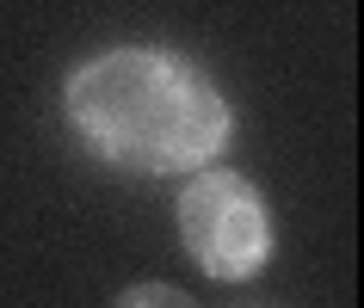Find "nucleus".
<instances>
[{
    "mask_svg": "<svg viewBox=\"0 0 364 308\" xmlns=\"http://www.w3.org/2000/svg\"><path fill=\"white\" fill-rule=\"evenodd\" d=\"M68 117L117 167L142 173H192L223 154L235 111L186 56L124 43L68 75Z\"/></svg>",
    "mask_w": 364,
    "mask_h": 308,
    "instance_id": "f257e3e1",
    "label": "nucleus"
},
{
    "mask_svg": "<svg viewBox=\"0 0 364 308\" xmlns=\"http://www.w3.org/2000/svg\"><path fill=\"white\" fill-rule=\"evenodd\" d=\"M179 241L198 259L204 277L216 284H241L272 259V216L266 197L253 192V179L241 173H198L179 197Z\"/></svg>",
    "mask_w": 364,
    "mask_h": 308,
    "instance_id": "f03ea898",
    "label": "nucleus"
},
{
    "mask_svg": "<svg viewBox=\"0 0 364 308\" xmlns=\"http://www.w3.org/2000/svg\"><path fill=\"white\" fill-rule=\"evenodd\" d=\"M124 302L130 308H161V302H186V290H173V284H130Z\"/></svg>",
    "mask_w": 364,
    "mask_h": 308,
    "instance_id": "7ed1b4c3",
    "label": "nucleus"
}]
</instances>
